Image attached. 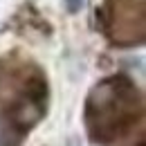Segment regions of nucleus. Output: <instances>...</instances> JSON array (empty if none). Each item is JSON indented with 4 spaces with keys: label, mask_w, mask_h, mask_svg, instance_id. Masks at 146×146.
<instances>
[{
    "label": "nucleus",
    "mask_w": 146,
    "mask_h": 146,
    "mask_svg": "<svg viewBox=\"0 0 146 146\" xmlns=\"http://www.w3.org/2000/svg\"><path fill=\"white\" fill-rule=\"evenodd\" d=\"M112 88L115 79L104 81L92 92L88 110H86V124L94 144H115L135 126L137 117L142 115V101L137 97V90L124 83V88L117 97V106H112Z\"/></svg>",
    "instance_id": "obj_1"
},
{
    "label": "nucleus",
    "mask_w": 146,
    "mask_h": 146,
    "mask_svg": "<svg viewBox=\"0 0 146 146\" xmlns=\"http://www.w3.org/2000/svg\"><path fill=\"white\" fill-rule=\"evenodd\" d=\"M63 2H65V7H68V11H70V14H76V11L83 7V2H86V0H63Z\"/></svg>",
    "instance_id": "obj_2"
},
{
    "label": "nucleus",
    "mask_w": 146,
    "mask_h": 146,
    "mask_svg": "<svg viewBox=\"0 0 146 146\" xmlns=\"http://www.w3.org/2000/svg\"><path fill=\"white\" fill-rule=\"evenodd\" d=\"M139 146H144V144H139Z\"/></svg>",
    "instance_id": "obj_3"
}]
</instances>
